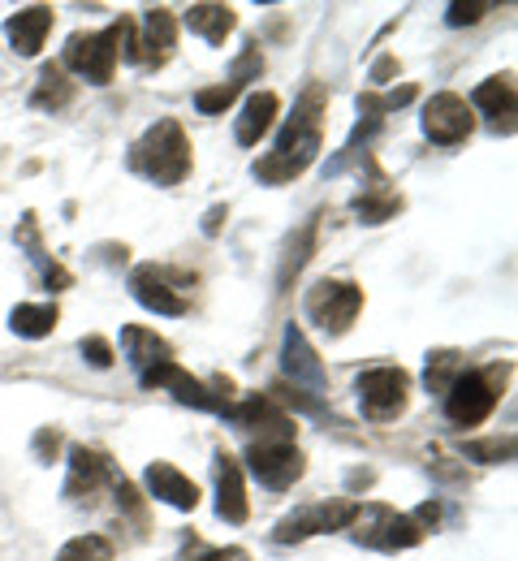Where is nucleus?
I'll return each instance as SVG.
<instances>
[{
    "label": "nucleus",
    "mask_w": 518,
    "mask_h": 561,
    "mask_svg": "<svg viewBox=\"0 0 518 561\" xmlns=\"http://www.w3.org/2000/svg\"><path fill=\"white\" fill-rule=\"evenodd\" d=\"M122 31H126V18H117L108 31H78L66 39V66L78 70L87 82L104 87L113 82L117 61H122Z\"/></svg>",
    "instance_id": "obj_3"
},
{
    "label": "nucleus",
    "mask_w": 518,
    "mask_h": 561,
    "mask_svg": "<svg viewBox=\"0 0 518 561\" xmlns=\"http://www.w3.org/2000/svg\"><path fill=\"white\" fill-rule=\"evenodd\" d=\"M57 320H61L57 302H22V307L9 311V329H13L18 337H31V342L48 337V333L57 329Z\"/></svg>",
    "instance_id": "obj_23"
},
{
    "label": "nucleus",
    "mask_w": 518,
    "mask_h": 561,
    "mask_svg": "<svg viewBox=\"0 0 518 561\" xmlns=\"http://www.w3.org/2000/svg\"><path fill=\"white\" fill-rule=\"evenodd\" d=\"M74 100V82L66 78V66H44L39 70V82H35V91H31V104L35 108H66Z\"/></svg>",
    "instance_id": "obj_26"
},
{
    "label": "nucleus",
    "mask_w": 518,
    "mask_h": 561,
    "mask_svg": "<svg viewBox=\"0 0 518 561\" xmlns=\"http://www.w3.org/2000/svg\"><path fill=\"white\" fill-rule=\"evenodd\" d=\"M225 420L233 423V427H242V432H264V440H295V423L290 415L273 402V398H246V402H238V407H229L225 411Z\"/></svg>",
    "instance_id": "obj_12"
},
{
    "label": "nucleus",
    "mask_w": 518,
    "mask_h": 561,
    "mask_svg": "<svg viewBox=\"0 0 518 561\" xmlns=\"http://www.w3.org/2000/svg\"><path fill=\"white\" fill-rule=\"evenodd\" d=\"M488 9H493V4H484V0H471V4L458 0V4L445 9V22H449V26H471V22H480Z\"/></svg>",
    "instance_id": "obj_32"
},
{
    "label": "nucleus",
    "mask_w": 518,
    "mask_h": 561,
    "mask_svg": "<svg viewBox=\"0 0 518 561\" xmlns=\"http://www.w3.org/2000/svg\"><path fill=\"white\" fill-rule=\"evenodd\" d=\"M57 561H113V545L104 536H78L57 553Z\"/></svg>",
    "instance_id": "obj_28"
},
{
    "label": "nucleus",
    "mask_w": 518,
    "mask_h": 561,
    "mask_svg": "<svg viewBox=\"0 0 518 561\" xmlns=\"http://www.w3.org/2000/svg\"><path fill=\"white\" fill-rule=\"evenodd\" d=\"M130 169L151 178L156 186H177L191 173V139L173 117H160L148 135L130 147Z\"/></svg>",
    "instance_id": "obj_2"
},
{
    "label": "nucleus",
    "mask_w": 518,
    "mask_h": 561,
    "mask_svg": "<svg viewBox=\"0 0 518 561\" xmlns=\"http://www.w3.org/2000/svg\"><path fill=\"white\" fill-rule=\"evenodd\" d=\"M273 393H277L281 402H290L295 411H307V415H324V407H320L315 398H307L302 389H290V385H273Z\"/></svg>",
    "instance_id": "obj_34"
},
{
    "label": "nucleus",
    "mask_w": 518,
    "mask_h": 561,
    "mask_svg": "<svg viewBox=\"0 0 518 561\" xmlns=\"http://www.w3.org/2000/svg\"><path fill=\"white\" fill-rule=\"evenodd\" d=\"M78 351H82V358H87L91 367H100V371H104V367H113V358H117L104 337H82V342H78Z\"/></svg>",
    "instance_id": "obj_33"
},
{
    "label": "nucleus",
    "mask_w": 518,
    "mask_h": 561,
    "mask_svg": "<svg viewBox=\"0 0 518 561\" xmlns=\"http://www.w3.org/2000/svg\"><path fill=\"white\" fill-rule=\"evenodd\" d=\"M471 104H475L484 117H493L497 130H515V104H518L515 73H497V78L480 82L475 95H471Z\"/></svg>",
    "instance_id": "obj_16"
},
{
    "label": "nucleus",
    "mask_w": 518,
    "mask_h": 561,
    "mask_svg": "<svg viewBox=\"0 0 518 561\" xmlns=\"http://www.w3.org/2000/svg\"><path fill=\"white\" fill-rule=\"evenodd\" d=\"M350 527H359L355 536H359L364 545L384 549V553L415 549V545H424V536H428L411 514H393V510H384V505H359V514H355Z\"/></svg>",
    "instance_id": "obj_6"
},
{
    "label": "nucleus",
    "mask_w": 518,
    "mask_h": 561,
    "mask_svg": "<svg viewBox=\"0 0 518 561\" xmlns=\"http://www.w3.org/2000/svg\"><path fill=\"white\" fill-rule=\"evenodd\" d=\"M462 371H467L462 354L441 351V354H433V358H428V376H424V380H428V389H433V393H441L445 398V393H449V385H453Z\"/></svg>",
    "instance_id": "obj_27"
},
{
    "label": "nucleus",
    "mask_w": 518,
    "mask_h": 561,
    "mask_svg": "<svg viewBox=\"0 0 518 561\" xmlns=\"http://www.w3.org/2000/svg\"><path fill=\"white\" fill-rule=\"evenodd\" d=\"M113 492H117V505L143 523V501H139V492H135V484H130L126 476H117V480H113Z\"/></svg>",
    "instance_id": "obj_35"
},
{
    "label": "nucleus",
    "mask_w": 518,
    "mask_h": 561,
    "mask_svg": "<svg viewBox=\"0 0 518 561\" xmlns=\"http://www.w3.org/2000/svg\"><path fill=\"white\" fill-rule=\"evenodd\" d=\"M320 113H324V87L311 82V87L302 91V100H298L295 117L286 122L277 147H273L264 160H255V178H260V182L286 186V182H295L298 173L311 169V160L320 156Z\"/></svg>",
    "instance_id": "obj_1"
},
{
    "label": "nucleus",
    "mask_w": 518,
    "mask_h": 561,
    "mask_svg": "<svg viewBox=\"0 0 518 561\" xmlns=\"http://www.w3.org/2000/svg\"><path fill=\"white\" fill-rule=\"evenodd\" d=\"M191 561H251V553H246V549H204L199 558H191Z\"/></svg>",
    "instance_id": "obj_37"
},
{
    "label": "nucleus",
    "mask_w": 518,
    "mask_h": 561,
    "mask_svg": "<svg viewBox=\"0 0 518 561\" xmlns=\"http://www.w3.org/2000/svg\"><path fill=\"white\" fill-rule=\"evenodd\" d=\"M238 91H242V87H233V82H221V87H204V91L195 95V108H199V113H208V117H212V113H225V108L238 100Z\"/></svg>",
    "instance_id": "obj_30"
},
{
    "label": "nucleus",
    "mask_w": 518,
    "mask_h": 561,
    "mask_svg": "<svg viewBox=\"0 0 518 561\" xmlns=\"http://www.w3.org/2000/svg\"><path fill=\"white\" fill-rule=\"evenodd\" d=\"M364 311V289L355 280H315L307 289V316L329 333V337H342L355 316Z\"/></svg>",
    "instance_id": "obj_5"
},
{
    "label": "nucleus",
    "mask_w": 518,
    "mask_h": 561,
    "mask_svg": "<svg viewBox=\"0 0 518 561\" xmlns=\"http://www.w3.org/2000/svg\"><path fill=\"white\" fill-rule=\"evenodd\" d=\"M277 113H281V100H277L273 91H255V95H246L242 117H238V126H233V139L242 142V147H255V142L273 130Z\"/></svg>",
    "instance_id": "obj_20"
},
{
    "label": "nucleus",
    "mask_w": 518,
    "mask_h": 561,
    "mask_svg": "<svg viewBox=\"0 0 518 561\" xmlns=\"http://www.w3.org/2000/svg\"><path fill=\"white\" fill-rule=\"evenodd\" d=\"M148 492L151 496H160L164 505H173V510H195V505H199V489H195V480H186L173 462H151L148 467Z\"/></svg>",
    "instance_id": "obj_21"
},
{
    "label": "nucleus",
    "mask_w": 518,
    "mask_h": 561,
    "mask_svg": "<svg viewBox=\"0 0 518 561\" xmlns=\"http://www.w3.org/2000/svg\"><path fill=\"white\" fill-rule=\"evenodd\" d=\"M315 229H320V216L302 220V229L286 242V255H281V268H277V289H290V280L307 268V260L315 251Z\"/></svg>",
    "instance_id": "obj_24"
},
{
    "label": "nucleus",
    "mask_w": 518,
    "mask_h": 561,
    "mask_svg": "<svg viewBox=\"0 0 518 561\" xmlns=\"http://www.w3.org/2000/svg\"><path fill=\"white\" fill-rule=\"evenodd\" d=\"M117 480V467L104 449H87V445H74L70 449V480H66V496L70 501H91L104 484Z\"/></svg>",
    "instance_id": "obj_11"
},
{
    "label": "nucleus",
    "mask_w": 518,
    "mask_h": 561,
    "mask_svg": "<svg viewBox=\"0 0 518 561\" xmlns=\"http://www.w3.org/2000/svg\"><path fill=\"white\" fill-rule=\"evenodd\" d=\"M359 407L371 423H384L406 411V393H411V376L402 367H371L359 376Z\"/></svg>",
    "instance_id": "obj_7"
},
{
    "label": "nucleus",
    "mask_w": 518,
    "mask_h": 561,
    "mask_svg": "<svg viewBox=\"0 0 518 561\" xmlns=\"http://www.w3.org/2000/svg\"><path fill=\"white\" fill-rule=\"evenodd\" d=\"M169 277H173L169 268L143 264V268H135V277H130V294H135L148 311H156V316H186V294Z\"/></svg>",
    "instance_id": "obj_13"
},
{
    "label": "nucleus",
    "mask_w": 518,
    "mask_h": 561,
    "mask_svg": "<svg viewBox=\"0 0 518 561\" xmlns=\"http://www.w3.org/2000/svg\"><path fill=\"white\" fill-rule=\"evenodd\" d=\"M497 393H502V367L462 371L445 393V415L458 427H475V423H484L497 411Z\"/></svg>",
    "instance_id": "obj_4"
},
{
    "label": "nucleus",
    "mask_w": 518,
    "mask_h": 561,
    "mask_svg": "<svg viewBox=\"0 0 518 561\" xmlns=\"http://www.w3.org/2000/svg\"><path fill=\"white\" fill-rule=\"evenodd\" d=\"M217 514H221L225 523H246V514H251L242 467L229 454H217Z\"/></svg>",
    "instance_id": "obj_19"
},
{
    "label": "nucleus",
    "mask_w": 518,
    "mask_h": 561,
    "mask_svg": "<svg viewBox=\"0 0 518 561\" xmlns=\"http://www.w3.org/2000/svg\"><path fill=\"white\" fill-rule=\"evenodd\" d=\"M122 354H126V363L143 376L148 367H156V363H173V346L164 342V337H156L151 329H143V324H126L122 329Z\"/></svg>",
    "instance_id": "obj_22"
},
{
    "label": "nucleus",
    "mask_w": 518,
    "mask_h": 561,
    "mask_svg": "<svg viewBox=\"0 0 518 561\" xmlns=\"http://www.w3.org/2000/svg\"><path fill=\"white\" fill-rule=\"evenodd\" d=\"M186 26L195 35H204L208 44H225V35L238 26V18H233L229 4H191L186 9Z\"/></svg>",
    "instance_id": "obj_25"
},
{
    "label": "nucleus",
    "mask_w": 518,
    "mask_h": 561,
    "mask_svg": "<svg viewBox=\"0 0 518 561\" xmlns=\"http://www.w3.org/2000/svg\"><path fill=\"white\" fill-rule=\"evenodd\" d=\"M368 173H371V182L355 195V216H359L364 225H380V220H389V216L402 211V195H398L393 182L376 169V160H368Z\"/></svg>",
    "instance_id": "obj_17"
},
{
    "label": "nucleus",
    "mask_w": 518,
    "mask_h": 561,
    "mask_svg": "<svg viewBox=\"0 0 518 561\" xmlns=\"http://www.w3.org/2000/svg\"><path fill=\"white\" fill-rule=\"evenodd\" d=\"M462 454L471 462H510L515 458V436H506V440H471Z\"/></svg>",
    "instance_id": "obj_29"
},
{
    "label": "nucleus",
    "mask_w": 518,
    "mask_h": 561,
    "mask_svg": "<svg viewBox=\"0 0 518 561\" xmlns=\"http://www.w3.org/2000/svg\"><path fill=\"white\" fill-rule=\"evenodd\" d=\"M389 73H398V61H393V57H380V61L371 66V82H384Z\"/></svg>",
    "instance_id": "obj_38"
},
{
    "label": "nucleus",
    "mask_w": 518,
    "mask_h": 561,
    "mask_svg": "<svg viewBox=\"0 0 518 561\" xmlns=\"http://www.w3.org/2000/svg\"><path fill=\"white\" fill-rule=\"evenodd\" d=\"M471 130H475V113H471V104L462 95L441 91V95H433L424 104V135L437 147H458V142L471 139Z\"/></svg>",
    "instance_id": "obj_10"
},
{
    "label": "nucleus",
    "mask_w": 518,
    "mask_h": 561,
    "mask_svg": "<svg viewBox=\"0 0 518 561\" xmlns=\"http://www.w3.org/2000/svg\"><path fill=\"white\" fill-rule=\"evenodd\" d=\"M229 216L225 208H212L208 216H204V233H221V220Z\"/></svg>",
    "instance_id": "obj_39"
},
{
    "label": "nucleus",
    "mask_w": 518,
    "mask_h": 561,
    "mask_svg": "<svg viewBox=\"0 0 518 561\" xmlns=\"http://www.w3.org/2000/svg\"><path fill=\"white\" fill-rule=\"evenodd\" d=\"M48 31H53V9H48V4L18 9V13L4 22V35H9V44H13L18 57H35V53L44 48Z\"/></svg>",
    "instance_id": "obj_15"
},
{
    "label": "nucleus",
    "mask_w": 518,
    "mask_h": 561,
    "mask_svg": "<svg viewBox=\"0 0 518 561\" xmlns=\"http://www.w3.org/2000/svg\"><path fill=\"white\" fill-rule=\"evenodd\" d=\"M177 48V18L169 9H148L143 13V39H139V61L143 66H164Z\"/></svg>",
    "instance_id": "obj_18"
},
{
    "label": "nucleus",
    "mask_w": 518,
    "mask_h": 561,
    "mask_svg": "<svg viewBox=\"0 0 518 561\" xmlns=\"http://www.w3.org/2000/svg\"><path fill=\"white\" fill-rule=\"evenodd\" d=\"M355 514H359V501H329V505H307V510L290 514L286 523H277L273 540H277V545H298V540H307V536H320V531H342V527H350V523H355Z\"/></svg>",
    "instance_id": "obj_9"
},
{
    "label": "nucleus",
    "mask_w": 518,
    "mask_h": 561,
    "mask_svg": "<svg viewBox=\"0 0 518 561\" xmlns=\"http://www.w3.org/2000/svg\"><path fill=\"white\" fill-rule=\"evenodd\" d=\"M246 462L255 480L273 492L295 489V480H302V454L295 449V440H255L246 449Z\"/></svg>",
    "instance_id": "obj_8"
},
{
    "label": "nucleus",
    "mask_w": 518,
    "mask_h": 561,
    "mask_svg": "<svg viewBox=\"0 0 518 561\" xmlns=\"http://www.w3.org/2000/svg\"><path fill=\"white\" fill-rule=\"evenodd\" d=\"M260 70H264V57H260V48H255V44H246V53H242V57L233 61V70H229V82H233V87H242V82H251Z\"/></svg>",
    "instance_id": "obj_31"
},
{
    "label": "nucleus",
    "mask_w": 518,
    "mask_h": 561,
    "mask_svg": "<svg viewBox=\"0 0 518 561\" xmlns=\"http://www.w3.org/2000/svg\"><path fill=\"white\" fill-rule=\"evenodd\" d=\"M281 367H286V376L298 385H307V389H329V371H324V363L315 358V351L307 346V337H302V329L290 324L286 329V342H281Z\"/></svg>",
    "instance_id": "obj_14"
},
{
    "label": "nucleus",
    "mask_w": 518,
    "mask_h": 561,
    "mask_svg": "<svg viewBox=\"0 0 518 561\" xmlns=\"http://www.w3.org/2000/svg\"><path fill=\"white\" fill-rule=\"evenodd\" d=\"M57 449H61V432H57V427H44V432L35 436V454H39V458L48 462V458H53Z\"/></svg>",
    "instance_id": "obj_36"
}]
</instances>
